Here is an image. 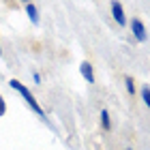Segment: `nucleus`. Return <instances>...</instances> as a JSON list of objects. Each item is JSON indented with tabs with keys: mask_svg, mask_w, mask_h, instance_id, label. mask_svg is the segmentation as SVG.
Returning a JSON list of instances; mask_svg holds the SVG:
<instances>
[{
	"mask_svg": "<svg viewBox=\"0 0 150 150\" xmlns=\"http://www.w3.org/2000/svg\"><path fill=\"white\" fill-rule=\"evenodd\" d=\"M9 84H11V88H15V90H17L19 94H22V97L26 99V103H28V105H30V107H32V110H35V112L39 114V116H43V114H45L43 110H41V105L37 103V99H35V97H32V92H30V90H28V88H26L24 84H19V81H17V79H11V81H9Z\"/></svg>",
	"mask_w": 150,
	"mask_h": 150,
	"instance_id": "f257e3e1",
	"label": "nucleus"
},
{
	"mask_svg": "<svg viewBox=\"0 0 150 150\" xmlns=\"http://www.w3.org/2000/svg\"><path fill=\"white\" fill-rule=\"evenodd\" d=\"M131 28H133V35H135V39L144 43V41H146V28H144V24H142L139 19H133V22H131Z\"/></svg>",
	"mask_w": 150,
	"mask_h": 150,
	"instance_id": "7ed1b4c3",
	"label": "nucleus"
},
{
	"mask_svg": "<svg viewBox=\"0 0 150 150\" xmlns=\"http://www.w3.org/2000/svg\"><path fill=\"white\" fill-rule=\"evenodd\" d=\"M6 112V105H4V99H2V94H0V116H4Z\"/></svg>",
	"mask_w": 150,
	"mask_h": 150,
	"instance_id": "1a4fd4ad",
	"label": "nucleus"
},
{
	"mask_svg": "<svg viewBox=\"0 0 150 150\" xmlns=\"http://www.w3.org/2000/svg\"><path fill=\"white\" fill-rule=\"evenodd\" d=\"M79 69H81V75H84V77H86V81H88V84H92V81H94L92 64H90V62H81V67H79Z\"/></svg>",
	"mask_w": 150,
	"mask_h": 150,
	"instance_id": "20e7f679",
	"label": "nucleus"
},
{
	"mask_svg": "<svg viewBox=\"0 0 150 150\" xmlns=\"http://www.w3.org/2000/svg\"><path fill=\"white\" fill-rule=\"evenodd\" d=\"M142 99H144V103L150 107V86H148V84L142 88Z\"/></svg>",
	"mask_w": 150,
	"mask_h": 150,
	"instance_id": "0eeeda50",
	"label": "nucleus"
},
{
	"mask_svg": "<svg viewBox=\"0 0 150 150\" xmlns=\"http://www.w3.org/2000/svg\"><path fill=\"white\" fill-rule=\"evenodd\" d=\"M127 90L131 92V94L135 92V86H133V79H131V77H127Z\"/></svg>",
	"mask_w": 150,
	"mask_h": 150,
	"instance_id": "6e6552de",
	"label": "nucleus"
},
{
	"mask_svg": "<svg viewBox=\"0 0 150 150\" xmlns=\"http://www.w3.org/2000/svg\"><path fill=\"white\" fill-rule=\"evenodd\" d=\"M101 122H103L105 131H110V129H112V125H110V112H107V110H101Z\"/></svg>",
	"mask_w": 150,
	"mask_h": 150,
	"instance_id": "423d86ee",
	"label": "nucleus"
},
{
	"mask_svg": "<svg viewBox=\"0 0 150 150\" xmlns=\"http://www.w3.org/2000/svg\"><path fill=\"white\" fill-rule=\"evenodd\" d=\"M112 15H114L116 22H118V26H125L127 24V17H125V11H122V4L120 2H112Z\"/></svg>",
	"mask_w": 150,
	"mask_h": 150,
	"instance_id": "f03ea898",
	"label": "nucleus"
},
{
	"mask_svg": "<svg viewBox=\"0 0 150 150\" xmlns=\"http://www.w3.org/2000/svg\"><path fill=\"white\" fill-rule=\"evenodd\" d=\"M0 52H2V50H0Z\"/></svg>",
	"mask_w": 150,
	"mask_h": 150,
	"instance_id": "9d476101",
	"label": "nucleus"
},
{
	"mask_svg": "<svg viewBox=\"0 0 150 150\" xmlns=\"http://www.w3.org/2000/svg\"><path fill=\"white\" fill-rule=\"evenodd\" d=\"M26 13L30 15L32 24H39V15H37V6L35 4H26Z\"/></svg>",
	"mask_w": 150,
	"mask_h": 150,
	"instance_id": "39448f33",
	"label": "nucleus"
}]
</instances>
